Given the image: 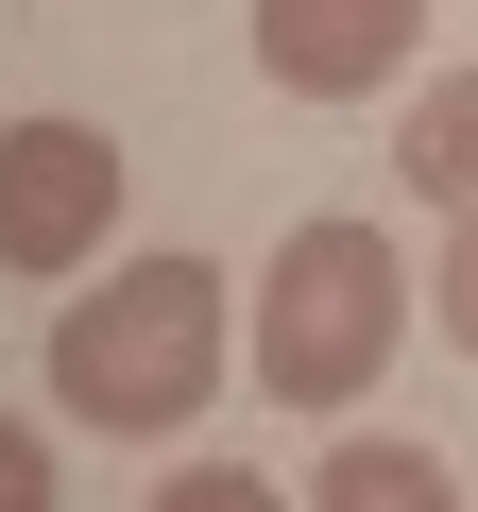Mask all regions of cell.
Listing matches in <instances>:
<instances>
[{
  "label": "cell",
  "instance_id": "obj_1",
  "mask_svg": "<svg viewBox=\"0 0 478 512\" xmlns=\"http://www.w3.org/2000/svg\"><path fill=\"white\" fill-rule=\"evenodd\" d=\"M222 393V274L205 256H120L103 291L52 308V410L103 427V444H154V427H205Z\"/></svg>",
  "mask_w": 478,
  "mask_h": 512
},
{
  "label": "cell",
  "instance_id": "obj_2",
  "mask_svg": "<svg viewBox=\"0 0 478 512\" xmlns=\"http://www.w3.org/2000/svg\"><path fill=\"white\" fill-rule=\"evenodd\" d=\"M410 291L427 274L393 256V222H291L257 256V393L274 410H359L410 342Z\"/></svg>",
  "mask_w": 478,
  "mask_h": 512
},
{
  "label": "cell",
  "instance_id": "obj_3",
  "mask_svg": "<svg viewBox=\"0 0 478 512\" xmlns=\"http://www.w3.org/2000/svg\"><path fill=\"white\" fill-rule=\"evenodd\" d=\"M103 239H120V137L103 120H18L0 137V274L69 291Z\"/></svg>",
  "mask_w": 478,
  "mask_h": 512
},
{
  "label": "cell",
  "instance_id": "obj_4",
  "mask_svg": "<svg viewBox=\"0 0 478 512\" xmlns=\"http://www.w3.org/2000/svg\"><path fill=\"white\" fill-rule=\"evenodd\" d=\"M427 35V0H257V86L291 103H376Z\"/></svg>",
  "mask_w": 478,
  "mask_h": 512
},
{
  "label": "cell",
  "instance_id": "obj_5",
  "mask_svg": "<svg viewBox=\"0 0 478 512\" xmlns=\"http://www.w3.org/2000/svg\"><path fill=\"white\" fill-rule=\"evenodd\" d=\"M308 512H461V478H444L427 444H393V427H342L325 478H308Z\"/></svg>",
  "mask_w": 478,
  "mask_h": 512
},
{
  "label": "cell",
  "instance_id": "obj_6",
  "mask_svg": "<svg viewBox=\"0 0 478 512\" xmlns=\"http://www.w3.org/2000/svg\"><path fill=\"white\" fill-rule=\"evenodd\" d=\"M393 171L444 205V222H478V69H444L427 103H410V137H393Z\"/></svg>",
  "mask_w": 478,
  "mask_h": 512
},
{
  "label": "cell",
  "instance_id": "obj_7",
  "mask_svg": "<svg viewBox=\"0 0 478 512\" xmlns=\"http://www.w3.org/2000/svg\"><path fill=\"white\" fill-rule=\"evenodd\" d=\"M154 512H291V495H274L257 461H171V478H154Z\"/></svg>",
  "mask_w": 478,
  "mask_h": 512
},
{
  "label": "cell",
  "instance_id": "obj_8",
  "mask_svg": "<svg viewBox=\"0 0 478 512\" xmlns=\"http://www.w3.org/2000/svg\"><path fill=\"white\" fill-rule=\"evenodd\" d=\"M427 325H444V342H461V359H478V222H461V239H444V256H427Z\"/></svg>",
  "mask_w": 478,
  "mask_h": 512
},
{
  "label": "cell",
  "instance_id": "obj_9",
  "mask_svg": "<svg viewBox=\"0 0 478 512\" xmlns=\"http://www.w3.org/2000/svg\"><path fill=\"white\" fill-rule=\"evenodd\" d=\"M0 512H52V444H35L18 410H0Z\"/></svg>",
  "mask_w": 478,
  "mask_h": 512
}]
</instances>
